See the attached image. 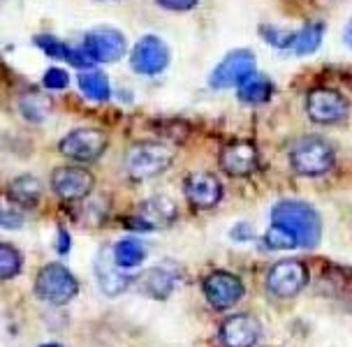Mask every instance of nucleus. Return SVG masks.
<instances>
[{
  "label": "nucleus",
  "instance_id": "obj_1",
  "mask_svg": "<svg viewBox=\"0 0 352 347\" xmlns=\"http://www.w3.org/2000/svg\"><path fill=\"white\" fill-rule=\"evenodd\" d=\"M272 225L285 230L297 241V248H316L320 236H322L320 213L311 204H306V201H278L272 211Z\"/></svg>",
  "mask_w": 352,
  "mask_h": 347
},
{
  "label": "nucleus",
  "instance_id": "obj_2",
  "mask_svg": "<svg viewBox=\"0 0 352 347\" xmlns=\"http://www.w3.org/2000/svg\"><path fill=\"white\" fill-rule=\"evenodd\" d=\"M172 160H174V150L167 144L142 142L128 148L123 165H125V174L132 181H146L172 167Z\"/></svg>",
  "mask_w": 352,
  "mask_h": 347
},
{
  "label": "nucleus",
  "instance_id": "obj_3",
  "mask_svg": "<svg viewBox=\"0 0 352 347\" xmlns=\"http://www.w3.org/2000/svg\"><path fill=\"white\" fill-rule=\"evenodd\" d=\"M336 153L322 137H301L290 150V165L301 176H322L334 167Z\"/></svg>",
  "mask_w": 352,
  "mask_h": 347
},
{
  "label": "nucleus",
  "instance_id": "obj_4",
  "mask_svg": "<svg viewBox=\"0 0 352 347\" xmlns=\"http://www.w3.org/2000/svg\"><path fill=\"white\" fill-rule=\"evenodd\" d=\"M79 282L63 264H47L35 278V296L52 306H65L77 296Z\"/></svg>",
  "mask_w": 352,
  "mask_h": 347
},
{
  "label": "nucleus",
  "instance_id": "obj_5",
  "mask_svg": "<svg viewBox=\"0 0 352 347\" xmlns=\"http://www.w3.org/2000/svg\"><path fill=\"white\" fill-rule=\"evenodd\" d=\"M107 148V135L98 128H77L60 139L58 150L79 162L98 160Z\"/></svg>",
  "mask_w": 352,
  "mask_h": 347
},
{
  "label": "nucleus",
  "instance_id": "obj_6",
  "mask_svg": "<svg viewBox=\"0 0 352 347\" xmlns=\"http://www.w3.org/2000/svg\"><path fill=\"white\" fill-rule=\"evenodd\" d=\"M202 292L216 311H228V308L241 301V296L246 294V287H243L241 278L230 273V271H213L204 278Z\"/></svg>",
  "mask_w": 352,
  "mask_h": 347
},
{
  "label": "nucleus",
  "instance_id": "obj_7",
  "mask_svg": "<svg viewBox=\"0 0 352 347\" xmlns=\"http://www.w3.org/2000/svg\"><path fill=\"white\" fill-rule=\"evenodd\" d=\"M308 282V269L299 260H283L269 269L267 287L278 299H292Z\"/></svg>",
  "mask_w": 352,
  "mask_h": 347
},
{
  "label": "nucleus",
  "instance_id": "obj_8",
  "mask_svg": "<svg viewBox=\"0 0 352 347\" xmlns=\"http://www.w3.org/2000/svg\"><path fill=\"white\" fill-rule=\"evenodd\" d=\"M348 109H350L348 100L338 91H334V88H316L306 98V111L311 116V121L322 125L345 121Z\"/></svg>",
  "mask_w": 352,
  "mask_h": 347
},
{
  "label": "nucleus",
  "instance_id": "obj_9",
  "mask_svg": "<svg viewBox=\"0 0 352 347\" xmlns=\"http://www.w3.org/2000/svg\"><path fill=\"white\" fill-rule=\"evenodd\" d=\"M250 74H255V56L250 54L248 49H239V52L228 54L218 63L209 77V84L213 88L239 86L243 79H248Z\"/></svg>",
  "mask_w": 352,
  "mask_h": 347
},
{
  "label": "nucleus",
  "instance_id": "obj_10",
  "mask_svg": "<svg viewBox=\"0 0 352 347\" xmlns=\"http://www.w3.org/2000/svg\"><path fill=\"white\" fill-rule=\"evenodd\" d=\"M130 65L137 74H160L169 65V47L155 35L142 37L130 54Z\"/></svg>",
  "mask_w": 352,
  "mask_h": 347
},
{
  "label": "nucleus",
  "instance_id": "obj_11",
  "mask_svg": "<svg viewBox=\"0 0 352 347\" xmlns=\"http://www.w3.org/2000/svg\"><path fill=\"white\" fill-rule=\"evenodd\" d=\"M81 49L93 63H116L125 54V37L116 28H96L86 35Z\"/></svg>",
  "mask_w": 352,
  "mask_h": 347
},
{
  "label": "nucleus",
  "instance_id": "obj_12",
  "mask_svg": "<svg viewBox=\"0 0 352 347\" xmlns=\"http://www.w3.org/2000/svg\"><path fill=\"white\" fill-rule=\"evenodd\" d=\"M93 174L84 167H58L52 174V188L63 201H79L93 190Z\"/></svg>",
  "mask_w": 352,
  "mask_h": 347
},
{
  "label": "nucleus",
  "instance_id": "obj_13",
  "mask_svg": "<svg viewBox=\"0 0 352 347\" xmlns=\"http://www.w3.org/2000/svg\"><path fill=\"white\" fill-rule=\"evenodd\" d=\"M262 324L253 315L239 313L230 315L228 320L220 324V343L225 347H255L260 340Z\"/></svg>",
  "mask_w": 352,
  "mask_h": 347
},
{
  "label": "nucleus",
  "instance_id": "obj_14",
  "mask_svg": "<svg viewBox=\"0 0 352 347\" xmlns=\"http://www.w3.org/2000/svg\"><path fill=\"white\" fill-rule=\"evenodd\" d=\"M184 192L192 206L213 208L223 199V183L211 172H192L190 176H186Z\"/></svg>",
  "mask_w": 352,
  "mask_h": 347
},
{
  "label": "nucleus",
  "instance_id": "obj_15",
  "mask_svg": "<svg viewBox=\"0 0 352 347\" xmlns=\"http://www.w3.org/2000/svg\"><path fill=\"white\" fill-rule=\"evenodd\" d=\"M176 204L165 194H153V197L144 199L140 208H137V218L140 220L142 230H162V227H169L176 220Z\"/></svg>",
  "mask_w": 352,
  "mask_h": 347
},
{
  "label": "nucleus",
  "instance_id": "obj_16",
  "mask_svg": "<svg viewBox=\"0 0 352 347\" xmlns=\"http://www.w3.org/2000/svg\"><path fill=\"white\" fill-rule=\"evenodd\" d=\"M260 165V153L250 142H234L220 153V167L230 176H248Z\"/></svg>",
  "mask_w": 352,
  "mask_h": 347
},
{
  "label": "nucleus",
  "instance_id": "obj_17",
  "mask_svg": "<svg viewBox=\"0 0 352 347\" xmlns=\"http://www.w3.org/2000/svg\"><path fill=\"white\" fill-rule=\"evenodd\" d=\"M96 273H98L100 289H102L107 296L123 294L125 289L132 285V276L125 273V271L114 262L109 248H104L102 252H100V257L96 262Z\"/></svg>",
  "mask_w": 352,
  "mask_h": 347
},
{
  "label": "nucleus",
  "instance_id": "obj_18",
  "mask_svg": "<svg viewBox=\"0 0 352 347\" xmlns=\"http://www.w3.org/2000/svg\"><path fill=\"white\" fill-rule=\"evenodd\" d=\"M137 285H140V292L144 296H151V299H167V296L174 292L176 276L165 267H153V269H148L146 273L140 276Z\"/></svg>",
  "mask_w": 352,
  "mask_h": 347
},
{
  "label": "nucleus",
  "instance_id": "obj_19",
  "mask_svg": "<svg viewBox=\"0 0 352 347\" xmlns=\"http://www.w3.org/2000/svg\"><path fill=\"white\" fill-rule=\"evenodd\" d=\"M8 197L14 201L16 206H23V208H33L40 204V197H42V186L35 176L30 174H23V176H16L14 181L10 183L8 188Z\"/></svg>",
  "mask_w": 352,
  "mask_h": 347
},
{
  "label": "nucleus",
  "instance_id": "obj_20",
  "mask_svg": "<svg viewBox=\"0 0 352 347\" xmlns=\"http://www.w3.org/2000/svg\"><path fill=\"white\" fill-rule=\"evenodd\" d=\"M274 93V86L264 74H250L248 79H243L239 84V100L241 102H248V104H260V102H267Z\"/></svg>",
  "mask_w": 352,
  "mask_h": 347
},
{
  "label": "nucleus",
  "instance_id": "obj_21",
  "mask_svg": "<svg viewBox=\"0 0 352 347\" xmlns=\"http://www.w3.org/2000/svg\"><path fill=\"white\" fill-rule=\"evenodd\" d=\"M79 91L84 93V98L93 100V102H104L111 96V86L109 79L104 77L98 69H86V72L79 74Z\"/></svg>",
  "mask_w": 352,
  "mask_h": 347
},
{
  "label": "nucleus",
  "instance_id": "obj_22",
  "mask_svg": "<svg viewBox=\"0 0 352 347\" xmlns=\"http://www.w3.org/2000/svg\"><path fill=\"white\" fill-rule=\"evenodd\" d=\"M111 257H114V262L121 269H135V267H140L144 262V257H146V248H144V243L140 238H123V241H118L114 245Z\"/></svg>",
  "mask_w": 352,
  "mask_h": 347
},
{
  "label": "nucleus",
  "instance_id": "obj_23",
  "mask_svg": "<svg viewBox=\"0 0 352 347\" xmlns=\"http://www.w3.org/2000/svg\"><path fill=\"white\" fill-rule=\"evenodd\" d=\"M322 23H308V26H304L299 30V33L292 35V42H290V52L297 54V56H306L311 52H316V49L322 44Z\"/></svg>",
  "mask_w": 352,
  "mask_h": 347
},
{
  "label": "nucleus",
  "instance_id": "obj_24",
  "mask_svg": "<svg viewBox=\"0 0 352 347\" xmlns=\"http://www.w3.org/2000/svg\"><path fill=\"white\" fill-rule=\"evenodd\" d=\"M23 255L21 250L10 243H0V280H12L21 273Z\"/></svg>",
  "mask_w": 352,
  "mask_h": 347
},
{
  "label": "nucleus",
  "instance_id": "obj_25",
  "mask_svg": "<svg viewBox=\"0 0 352 347\" xmlns=\"http://www.w3.org/2000/svg\"><path fill=\"white\" fill-rule=\"evenodd\" d=\"M264 243H267L272 250H294L297 248V241H294L285 230H280V227H276V225H272L267 230V234H264Z\"/></svg>",
  "mask_w": 352,
  "mask_h": 347
},
{
  "label": "nucleus",
  "instance_id": "obj_26",
  "mask_svg": "<svg viewBox=\"0 0 352 347\" xmlns=\"http://www.w3.org/2000/svg\"><path fill=\"white\" fill-rule=\"evenodd\" d=\"M260 35L272 44V47L287 49L294 33H290V30H283V28H276V26H267V23H264V26H260Z\"/></svg>",
  "mask_w": 352,
  "mask_h": 347
},
{
  "label": "nucleus",
  "instance_id": "obj_27",
  "mask_svg": "<svg viewBox=\"0 0 352 347\" xmlns=\"http://www.w3.org/2000/svg\"><path fill=\"white\" fill-rule=\"evenodd\" d=\"M35 44L44 49V54L52 56V58H67V52H70V47L63 44L60 40H56L54 35H37Z\"/></svg>",
  "mask_w": 352,
  "mask_h": 347
},
{
  "label": "nucleus",
  "instance_id": "obj_28",
  "mask_svg": "<svg viewBox=\"0 0 352 347\" xmlns=\"http://www.w3.org/2000/svg\"><path fill=\"white\" fill-rule=\"evenodd\" d=\"M42 84L47 88H52V91H63V88H67V84H70V77H67L65 69L52 67V69H47V72H44Z\"/></svg>",
  "mask_w": 352,
  "mask_h": 347
},
{
  "label": "nucleus",
  "instance_id": "obj_29",
  "mask_svg": "<svg viewBox=\"0 0 352 347\" xmlns=\"http://www.w3.org/2000/svg\"><path fill=\"white\" fill-rule=\"evenodd\" d=\"M0 227H8V230H16L21 227V216L14 211H8L5 206H0Z\"/></svg>",
  "mask_w": 352,
  "mask_h": 347
},
{
  "label": "nucleus",
  "instance_id": "obj_30",
  "mask_svg": "<svg viewBox=\"0 0 352 347\" xmlns=\"http://www.w3.org/2000/svg\"><path fill=\"white\" fill-rule=\"evenodd\" d=\"M160 8L165 10H174V12H186L197 5V0H158Z\"/></svg>",
  "mask_w": 352,
  "mask_h": 347
},
{
  "label": "nucleus",
  "instance_id": "obj_31",
  "mask_svg": "<svg viewBox=\"0 0 352 347\" xmlns=\"http://www.w3.org/2000/svg\"><path fill=\"white\" fill-rule=\"evenodd\" d=\"M56 250L60 252V255H65L67 250H70V234H67L65 230H58V245H56Z\"/></svg>",
  "mask_w": 352,
  "mask_h": 347
},
{
  "label": "nucleus",
  "instance_id": "obj_32",
  "mask_svg": "<svg viewBox=\"0 0 352 347\" xmlns=\"http://www.w3.org/2000/svg\"><path fill=\"white\" fill-rule=\"evenodd\" d=\"M42 347H63V345H56V343H47V345H42Z\"/></svg>",
  "mask_w": 352,
  "mask_h": 347
}]
</instances>
